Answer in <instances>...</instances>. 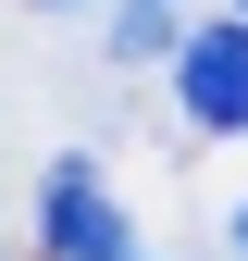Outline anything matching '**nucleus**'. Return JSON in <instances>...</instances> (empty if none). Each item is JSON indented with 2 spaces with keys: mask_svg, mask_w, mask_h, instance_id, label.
<instances>
[{
  "mask_svg": "<svg viewBox=\"0 0 248 261\" xmlns=\"http://www.w3.org/2000/svg\"><path fill=\"white\" fill-rule=\"evenodd\" d=\"M38 237H50V261H137V237H124V212L100 199L87 162H50V187H38Z\"/></svg>",
  "mask_w": 248,
  "mask_h": 261,
  "instance_id": "1",
  "label": "nucleus"
},
{
  "mask_svg": "<svg viewBox=\"0 0 248 261\" xmlns=\"http://www.w3.org/2000/svg\"><path fill=\"white\" fill-rule=\"evenodd\" d=\"M174 87L199 124H248V25H211V38L174 50Z\"/></svg>",
  "mask_w": 248,
  "mask_h": 261,
  "instance_id": "2",
  "label": "nucleus"
},
{
  "mask_svg": "<svg viewBox=\"0 0 248 261\" xmlns=\"http://www.w3.org/2000/svg\"><path fill=\"white\" fill-rule=\"evenodd\" d=\"M174 50V13H162V0H124V13H112V62H162Z\"/></svg>",
  "mask_w": 248,
  "mask_h": 261,
  "instance_id": "3",
  "label": "nucleus"
},
{
  "mask_svg": "<svg viewBox=\"0 0 248 261\" xmlns=\"http://www.w3.org/2000/svg\"><path fill=\"white\" fill-rule=\"evenodd\" d=\"M236 249H248V212H236Z\"/></svg>",
  "mask_w": 248,
  "mask_h": 261,
  "instance_id": "4",
  "label": "nucleus"
},
{
  "mask_svg": "<svg viewBox=\"0 0 248 261\" xmlns=\"http://www.w3.org/2000/svg\"><path fill=\"white\" fill-rule=\"evenodd\" d=\"M236 13H248V0H236Z\"/></svg>",
  "mask_w": 248,
  "mask_h": 261,
  "instance_id": "5",
  "label": "nucleus"
},
{
  "mask_svg": "<svg viewBox=\"0 0 248 261\" xmlns=\"http://www.w3.org/2000/svg\"><path fill=\"white\" fill-rule=\"evenodd\" d=\"M50 13H62V0H50Z\"/></svg>",
  "mask_w": 248,
  "mask_h": 261,
  "instance_id": "6",
  "label": "nucleus"
}]
</instances>
